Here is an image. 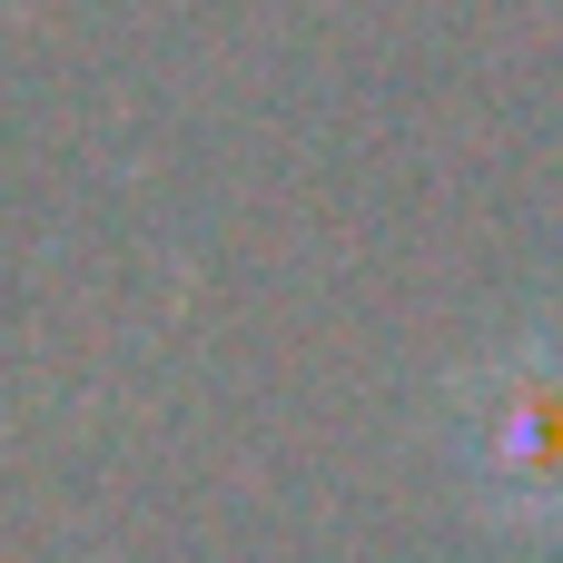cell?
<instances>
[{
	"label": "cell",
	"instance_id": "obj_1",
	"mask_svg": "<svg viewBox=\"0 0 563 563\" xmlns=\"http://www.w3.org/2000/svg\"><path fill=\"white\" fill-rule=\"evenodd\" d=\"M475 475L515 525L563 534V346H534L475 386Z\"/></svg>",
	"mask_w": 563,
	"mask_h": 563
}]
</instances>
